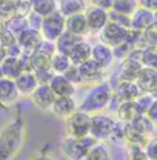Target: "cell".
Segmentation results:
<instances>
[{
  "label": "cell",
  "mask_w": 157,
  "mask_h": 160,
  "mask_svg": "<svg viewBox=\"0 0 157 160\" xmlns=\"http://www.w3.org/2000/svg\"><path fill=\"white\" fill-rule=\"evenodd\" d=\"M25 123L22 117H14L0 129V160H11L19 154L23 145Z\"/></svg>",
  "instance_id": "obj_1"
},
{
  "label": "cell",
  "mask_w": 157,
  "mask_h": 160,
  "mask_svg": "<svg viewBox=\"0 0 157 160\" xmlns=\"http://www.w3.org/2000/svg\"><path fill=\"white\" fill-rule=\"evenodd\" d=\"M113 86L106 82L97 83L94 88L89 89V92L86 94V97L83 99L82 105H80V111H85L88 114H94L99 112L100 109L106 108L111 100H113Z\"/></svg>",
  "instance_id": "obj_2"
},
{
  "label": "cell",
  "mask_w": 157,
  "mask_h": 160,
  "mask_svg": "<svg viewBox=\"0 0 157 160\" xmlns=\"http://www.w3.org/2000/svg\"><path fill=\"white\" fill-rule=\"evenodd\" d=\"M153 122L146 116H139L133 122L126 123L125 128V140L126 145H140L145 146V143L151 139V134L154 131Z\"/></svg>",
  "instance_id": "obj_3"
},
{
  "label": "cell",
  "mask_w": 157,
  "mask_h": 160,
  "mask_svg": "<svg viewBox=\"0 0 157 160\" xmlns=\"http://www.w3.org/2000/svg\"><path fill=\"white\" fill-rule=\"evenodd\" d=\"M97 140L91 136L86 137H71L66 136L65 139L62 140L60 148L62 152L65 154V157H68L69 160H83L86 152L89 151V148L96 143Z\"/></svg>",
  "instance_id": "obj_4"
},
{
  "label": "cell",
  "mask_w": 157,
  "mask_h": 160,
  "mask_svg": "<svg viewBox=\"0 0 157 160\" xmlns=\"http://www.w3.org/2000/svg\"><path fill=\"white\" fill-rule=\"evenodd\" d=\"M40 32L45 40L56 42L65 32V16H62L59 11H54L42 19Z\"/></svg>",
  "instance_id": "obj_5"
},
{
  "label": "cell",
  "mask_w": 157,
  "mask_h": 160,
  "mask_svg": "<svg viewBox=\"0 0 157 160\" xmlns=\"http://www.w3.org/2000/svg\"><path fill=\"white\" fill-rule=\"evenodd\" d=\"M91 114L77 109L73 116L66 119V136L71 137H86L89 136Z\"/></svg>",
  "instance_id": "obj_6"
},
{
  "label": "cell",
  "mask_w": 157,
  "mask_h": 160,
  "mask_svg": "<svg viewBox=\"0 0 157 160\" xmlns=\"http://www.w3.org/2000/svg\"><path fill=\"white\" fill-rule=\"evenodd\" d=\"M114 123H116V120L106 114H100V112L93 114L91 116V126H89V136L94 137L97 142L108 140Z\"/></svg>",
  "instance_id": "obj_7"
},
{
  "label": "cell",
  "mask_w": 157,
  "mask_h": 160,
  "mask_svg": "<svg viewBox=\"0 0 157 160\" xmlns=\"http://www.w3.org/2000/svg\"><path fill=\"white\" fill-rule=\"evenodd\" d=\"M99 32H100V42L108 45V46H111V48L123 43L126 40V36H128V29L126 28L120 26V25L114 23V22H109V20Z\"/></svg>",
  "instance_id": "obj_8"
},
{
  "label": "cell",
  "mask_w": 157,
  "mask_h": 160,
  "mask_svg": "<svg viewBox=\"0 0 157 160\" xmlns=\"http://www.w3.org/2000/svg\"><path fill=\"white\" fill-rule=\"evenodd\" d=\"M85 17H86V23H88V29L91 32H99L106 23H108V11L99 6H88L85 9Z\"/></svg>",
  "instance_id": "obj_9"
},
{
  "label": "cell",
  "mask_w": 157,
  "mask_h": 160,
  "mask_svg": "<svg viewBox=\"0 0 157 160\" xmlns=\"http://www.w3.org/2000/svg\"><path fill=\"white\" fill-rule=\"evenodd\" d=\"M56 94L54 91L51 89L49 83H43V85H39L36 88V91L31 94V99L34 102V105L39 108V109H43V111H49L54 100H56Z\"/></svg>",
  "instance_id": "obj_10"
},
{
  "label": "cell",
  "mask_w": 157,
  "mask_h": 160,
  "mask_svg": "<svg viewBox=\"0 0 157 160\" xmlns=\"http://www.w3.org/2000/svg\"><path fill=\"white\" fill-rule=\"evenodd\" d=\"M113 92H114L113 97L117 99L119 102L136 100L140 94H143L136 82H125V80H119L117 86L113 89Z\"/></svg>",
  "instance_id": "obj_11"
},
{
  "label": "cell",
  "mask_w": 157,
  "mask_h": 160,
  "mask_svg": "<svg viewBox=\"0 0 157 160\" xmlns=\"http://www.w3.org/2000/svg\"><path fill=\"white\" fill-rule=\"evenodd\" d=\"M19 89L14 79L2 77L0 79V106H9L19 99Z\"/></svg>",
  "instance_id": "obj_12"
},
{
  "label": "cell",
  "mask_w": 157,
  "mask_h": 160,
  "mask_svg": "<svg viewBox=\"0 0 157 160\" xmlns=\"http://www.w3.org/2000/svg\"><path fill=\"white\" fill-rule=\"evenodd\" d=\"M136 83L139 85L140 91L145 94H153L157 89V69L143 66L139 72Z\"/></svg>",
  "instance_id": "obj_13"
},
{
  "label": "cell",
  "mask_w": 157,
  "mask_h": 160,
  "mask_svg": "<svg viewBox=\"0 0 157 160\" xmlns=\"http://www.w3.org/2000/svg\"><path fill=\"white\" fill-rule=\"evenodd\" d=\"M77 105H76V100L73 97H56L53 106H51V112L59 117V119H68L69 116H73L76 111H77Z\"/></svg>",
  "instance_id": "obj_14"
},
{
  "label": "cell",
  "mask_w": 157,
  "mask_h": 160,
  "mask_svg": "<svg viewBox=\"0 0 157 160\" xmlns=\"http://www.w3.org/2000/svg\"><path fill=\"white\" fill-rule=\"evenodd\" d=\"M49 86L57 97H73L76 92L74 83H71L63 74H54L49 80Z\"/></svg>",
  "instance_id": "obj_15"
},
{
  "label": "cell",
  "mask_w": 157,
  "mask_h": 160,
  "mask_svg": "<svg viewBox=\"0 0 157 160\" xmlns=\"http://www.w3.org/2000/svg\"><path fill=\"white\" fill-rule=\"evenodd\" d=\"M153 23H154V12L143 6H137V9L131 14V29L143 32Z\"/></svg>",
  "instance_id": "obj_16"
},
{
  "label": "cell",
  "mask_w": 157,
  "mask_h": 160,
  "mask_svg": "<svg viewBox=\"0 0 157 160\" xmlns=\"http://www.w3.org/2000/svg\"><path fill=\"white\" fill-rule=\"evenodd\" d=\"M43 40V36L39 29L34 28H28L26 31H23L17 37V43L20 45V48L25 52H33L37 46L40 45V42Z\"/></svg>",
  "instance_id": "obj_17"
},
{
  "label": "cell",
  "mask_w": 157,
  "mask_h": 160,
  "mask_svg": "<svg viewBox=\"0 0 157 160\" xmlns=\"http://www.w3.org/2000/svg\"><path fill=\"white\" fill-rule=\"evenodd\" d=\"M77 66L80 71L82 82H99L103 76V68L93 59H88L86 62L80 63Z\"/></svg>",
  "instance_id": "obj_18"
},
{
  "label": "cell",
  "mask_w": 157,
  "mask_h": 160,
  "mask_svg": "<svg viewBox=\"0 0 157 160\" xmlns=\"http://www.w3.org/2000/svg\"><path fill=\"white\" fill-rule=\"evenodd\" d=\"M65 31L73 32V34H77V36H82V37L86 32H89L85 12H78V14H73L69 17H65Z\"/></svg>",
  "instance_id": "obj_19"
},
{
  "label": "cell",
  "mask_w": 157,
  "mask_h": 160,
  "mask_svg": "<svg viewBox=\"0 0 157 160\" xmlns=\"http://www.w3.org/2000/svg\"><path fill=\"white\" fill-rule=\"evenodd\" d=\"M91 59L96 60L99 65L106 69L113 60H114V54H113V48L105 45V43H97V45H93V51H91Z\"/></svg>",
  "instance_id": "obj_20"
},
{
  "label": "cell",
  "mask_w": 157,
  "mask_h": 160,
  "mask_svg": "<svg viewBox=\"0 0 157 160\" xmlns=\"http://www.w3.org/2000/svg\"><path fill=\"white\" fill-rule=\"evenodd\" d=\"M143 68L142 63H139L136 60L126 59L122 62L120 69H119V80H125V82H136L140 69Z\"/></svg>",
  "instance_id": "obj_21"
},
{
  "label": "cell",
  "mask_w": 157,
  "mask_h": 160,
  "mask_svg": "<svg viewBox=\"0 0 157 160\" xmlns=\"http://www.w3.org/2000/svg\"><path fill=\"white\" fill-rule=\"evenodd\" d=\"M91 51H93V45L83 39L71 49L68 57H69L73 65H80V63L86 62L88 59H91Z\"/></svg>",
  "instance_id": "obj_22"
},
{
  "label": "cell",
  "mask_w": 157,
  "mask_h": 160,
  "mask_svg": "<svg viewBox=\"0 0 157 160\" xmlns=\"http://www.w3.org/2000/svg\"><path fill=\"white\" fill-rule=\"evenodd\" d=\"M16 80V85H17V89H19V94L23 96H31L36 88L39 86V82L36 79L34 72H28V71H23Z\"/></svg>",
  "instance_id": "obj_23"
},
{
  "label": "cell",
  "mask_w": 157,
  "mask_h": 160,
  "mask_svg": "<svg viewBox=\"0 0 157 160\" xmlns=\"http://www.w3.org/2000/svg\"><path fill=\"white\" fill-rule=\"evenodd\" d=\"M80 40H83L82 36H77V34H73V32H68V31H65L62 36H60L59 39L56 40L54 43H56V51L60 52V54H65V56H68L69 52H71V49L77 45Z\"/></svg>",
  "instance_id": "obj_24"
},
{
  "label": "cell",
  "mask_w": 157,
  "mask_h": 160,
  "mask_svg": "<svg viewBox=\"0 0 157 160\" xmlns=\"http://www.w3.org/2000/svg\"><path fill=\"white\" fill-rule=\"evenodd\" d=\"M3 76L8 79H17L20 74L23 72L22 63H20V57H13V56H6L0 63Z\"/></svg>",
  "instance_id": "obj_25"
},
{
  "label": "cell",
  "mask_w": 157,
  "mask_h": 160,
  "mask_svg": "<svg viewBox=\"0 0 157 160\" xmlns=\"http://www.w3.org/2000/svg\"><path fill=\"white\" fill-rule=\"evenodd\" d=\"M140 114L137 112V108H136V103L134 100H126V102H119L117 105V120L120 122H125V123H129L133 120L139 117Z\"/></svg>",
  "instance_id": "obj_26"
},
{
  "label": "cell",
  "mask_w": 157,
  "mask_h": 160,
  "mask_svg": "<svg viewBox=\"0 0 157 160\" xmlns=\"http://www.w3.org/2000/svg\"><path fill=\"white\" fill-rule=\"evenodd\" d=\"M85 9H86L85 0H60L59 6H57V11L65 17H69L78 12H85Z\"/></svg>",
  "instance_id": "obj_27"
},
{
  "label": "cell",
  "mask_w": 157,
  "mask_h": 160,
  "mask_svg": "<svg viewBox=\"0 0 157 160\" xmlns=\"http://www.w3.org/2000/svg\"><path fill=\"white\" fill-rule=\"evenodd\" d=\"M28 28H29V23H28L26 16H23V14H16V16L9 17V20L5 23V29L9 31L16 39L19 37L23 31H26Z\"/></svg>",
  "instance_id": "obj_28"
},
{
  "label": "cell",
  "mask_w": 157,
  "mask_h": 160,
  "mask_svg": "<svg viewBox=\"0 0 157 160\" xmlns=\"http://www.w3.org/2000/svg\"><path fill=\"white\" fill-rule=\"evenodd\" d=\"M29 6H31V11H34L42 17L57 11L56 0H29Z\"/></svg>",
  "instance_id": "obj_29"
},
{
  "label": "cell",
  "mask_w": 157,
  "mask_h": 160,
  "mask_svg": "<svg viewBox=\"0 0 157 160\" xmlns=\"http://www.w3.org/2000/svg\"><path fill=\"white\" fill-rule=\"evenodd\" d=\"M83 160H111V154H109L108 146L103 142H96L89 148Z\"/></svg>",
  "instance_id": "obj_30"
},
{
  "label": "cell",
  "mask_w": 157,
  "mask_h": 160,
  "mask_svg": "<svg viewBox=\"0 0 157 160\" xmlns=\"http://www.w3.org/2000/svg\"><path fill=\"white\" fill-rule=\"evenodd\" d=\"M73 63H71V60L68 56H65V54H60V52H54V56H53V59H51V69H53V72L54 74H65V71L71 66Z\"/></svg>",
  "instance_id": "obj_31"
},
{
  "label": "cell",
  "mask_w": 157,
  "mask_h": 160,
  "mask_svg": "<svg viewBox=\"0 0 157 160\" xmlns=\"http://www.w3.org/2000/svg\"><path fill=\"white\" fill-rule=\"evenodd\" d=\"M139 6V0H114L113 3V9L122 12V14H126V16H131Z\"/></svg>",
  "instance_id": "obj_32"
},
{
  "label": "cell",
  "mask_w": 157,
  "mask_h": 160,
  "mask_svg": "<svg viewBox=\"0 0 157 160\" xmlns=\"http://www.w3.org/2000/svg\"><path fill=\"white\" fill-rule=\"evenodd\" d=\"M125 128H126V123H125V122L116 120V123H114V126H113V131H111L108 140H111V142L116 143V145L126 143V140H125Z\"/></svg>",
  "instance_id": "obj_33"
},
{
  "label": "cell",
  "mask_w": 157,
  "mask_h": 160,
  "mask_svg": "<svg viewBox=\"0 0 157 160\" xmlns=\"http://www.w3.org/2000/svg\"><path fill=\"white\" fill-rule=\"evenodd\" d=\"M153 102H154V97L151 96V94H140L137 99L134 100V103H136V108H137V112L140 116H145L146 112H148V109H149V106L153 105Z\"/></svg>",
  "instance_id": "obj_34"
},
{
  "label": "cell",
  "mask_w": 157,
  "mask_h": 160,
  "mask_svg": "<svg viewBox=\"0 0 157 160\" xmlns=\"http://www.w3.org/2000/svg\"><path fill=\"white\" fill-rule=\"evenodd\" d=\"M143 66L157 69V46H146L143 48Z\"/></svg>",
  "instance_id": "obj_35"
},
{
  "label": "cell",
  "mask_w": 157,
  "mask_h": 160,
  "mask_svg": "<svg viewBox=\"0 0 157 160\" xmlns=\"http://www.w3.org/2000/svg\"><path fill=\"white\" fill-rule=\"evenodd\" d=\"M108 17H109V22H114L126 29H131V16H126V14H122V12L111 9V11H108Z\"/></svg>",
  "instance_id": "obj_36"
},
{
  "label": "cell",
  "mask_w": 157,
  "mask_h": 160,
  "mask_svg": "<svg viewBox=\"0 0 157 160\" xmlns=\"http://www.w3.org/2000/svg\"><path fill=\"white\" fill-rule=\"evenodd\" d=\"M126 160H148L143 146H140V145H128Z\"/></svg>",
  "instance_id": "obj_37"
},
{
  "label": "cell",
  "mask_w": 157,
  "mask_h": 160,
  "mask_svg": "<svg viewBox=\"0 0 157 160\" xmlns=\"http://www.w3.org/2000/svg\"><path fill=\"white\" fill-rule=\"evenodd\" d=\"M131 49H133V46L125 40L123 43H120L117 46H114L113 48V54H114V59H120V60H125L128 56H129V52H131Z\"/></svg>",
  "instance_id": "obj_38"
},
{
  "label": "cell",
  "mask_w": 157,
  "mask_h": 160,
  "mask_svg": "<svg viewBox=\"0 0 157 160\" xmlns=\"http://www.w3.org/2000/svg\"><path fill=\"white\" fill-rule=\"evenodd\" d=\"M143 37L148 46H157V22H154L151 26H148L143 31Z\"/></svg>",
  "instance_id": "obj_39"
},
{
  "label": "cell",
  "mask_w": 157,
  "mask_h": 160,
  "mask_svg": "<svg viewBox=\"0 0 157 160\" xmlns=\"http://www.w3.org/2000/svg\"><path fill=\"white\" fill-rule=\"evenodd\" d=\"M148 160H157V137H151L143 146Z\"/></svg>",
  "instance_id": "obj_40"
},
{
  "label": "cell",
  "mask_w": 157,
  "mask_h": 160,
  "mask_svg": "<svg viewBox=\"0 0 157 160\" xmlns=\"http://www.w3.org/2000/svg\"><path fill=\"white\" fill-rule=\"evenodd\" d=\"M66 79L69 80L71 83H82V77H80V71H78V66L77 65H71L66 71H65V74H63Z\"/></svg>",
  "instance_id": "obj_41"
},
{
  "label": "cell",
  "mask_w": 157,
  "mask_h": 160,
  "mask_svg": "<svg viewBox=\"0 0 157 160\" xmlns=\"http://www.w3.org/2000/svg\"><path fill=\"white\" fill-rule=\"evenodd\" d=\"M34 76L39 82V85H43V83H49L54 72H53V69H39V71H34Z\"/></svg>",
  "instance_id": "obj_42"
},
{
  "label": "cell",
  "mask_w": 157,
  "mask_h": 160,
  "mask_svg": "<svg viewBox=\"0 0 157 160\" xmlns=\"http://www.w3.org/2000/svg\"><path fill=\"white\" fill-rule=\"evenodd\" d=\"M26 19H28V23H29V28H34V29H39L42 28V16L39 14H36L34 11H31L29 12V16H26Z\"/></svg>",
  "instance_id": "obj_43"
},
{
  "label": "cell",
  "mask_w": 157,
  "mask_h": 160,
  "mask_svg": "<svg viewBox=\"0 0 157 160\" xmlns=\"http://www.w3.org/2000/svg\"><path fill=\"white\" fill-rule=\"evenodd\" d=\"M145 116L153 122V125H154V126H157V99H154L153 105L149 106V109H148V112H146Z\"/></svg>",
  "instance_id": "obj_44"
},
{
  "label": "cell",
  "mask_w": 157,
  "mask_h": 160,
  "mask_svg": "<svg viewBox=\"0 0 157 160\" xmlns=\"http://www.w3.org/2000/svg\"><path fill=\"white\" fill-rule=\"evenodd\" d=\"M91 3H93L94 6L103 8V9H106V11H111V9H113L114 0H91Z\"/></svg>",
  "instance_id": "obj_45"
},
{
  "label": "cell",
  "mask_w": 157,
  "mask_h": 160,
  "mask_svg": "<svg viewBox=\"0 0 157 160\" xmlns=\"http://www.w3.org/2000/svg\"><path fill=\"white\" fill-rule=\"evenodd\" d=\"M139 5L149 9V11H157V0H139Z\"/></svg>",
  "instance_id": "obj_46"
},
{
  "label": "cell",
  "mask_w": 157,
  "mask_h": 160,
  "mask_svg": "<svg viewBox=\"0 0 157 160\" xmlns=\"http://www.w3.org/2000/svg\"><path fill=\"white\" fill-rule=\"evenodd\" d=\"M31 160H53L49 156H46V154H43V152H37V154H34Z\"/></svg>",
  "instance_id": "obj_47"
},
{
  "label": "cell",
  "mask_w": 157,
  "mask_h": 160,
  "mask_svg": "<svg viewBox=\"0 0 157 160\" xmlns=\"http://www.w3.org/2000/svg\"><path fill=\"white\" fill-rule=\"evenodd\" d=\"M6 57V52H5V48H3V43H2V40H0V63H2V60Z\"/></svg>",
  "instance_id": "obj_48"
},
{
  "label": "cell",
  "mask_w": 157,
  "mask_h": 160,
  "mask_svg": "<svg viewBox=\"0 0 157 160\" xmlns=\"http://www.w3.org/2000/svg\"><path fill=\"white\" fill-rule=\"evenodd\" d=\"M151 96H153L154 99H157V89H156V91H154V92H153V94H151Z\"/></svg>",
  "instance_id": "obj_49"
},
{
  "label": "cell",
  "mask_w": 157,
  "mask_h": 160,
  "mask_svg": "<svg viewBox=\"0 0 157 160\" xmlns=\"http://www.w3.org/2000/svg\"><path fill=\"white\" fill-rule=\"evenodd\" d=\"M2 77H5V76H3V71H2V66H0V79Z\"/></svg>",
  "instance_id": "obj_50"
},
{
  "label": "cell",
  "mask_w": 157,
  "mask_h": 160,
  "mask_svg": "<svg viewBox=\"0 0 157 160\" xmlns=\"http://www.w3.org/2000/svg\"><path fill=\"white\" fill-rule=\"evenodd\" d=\"M154 22H157V11H154Z\"/></svg>",
  "instance_id": "obj_51"
}]
</instances>
